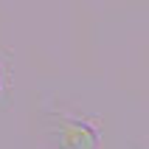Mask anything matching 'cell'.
<instances>
[{
  "label": "cell",
  "mask_w": 149,
  "mask_h": 149,
  "mask_svg": "<svg viewBox=\"0 0 149 149\" xmlns=\"http://www.w3.org/2000/svg\"><path fill=\"white\" fill-rule=\"evenodd\" d=\"M0 82H3V70H0Z\"/></svg>",
  "instance_id": "obj_1"
}]
</instances>
